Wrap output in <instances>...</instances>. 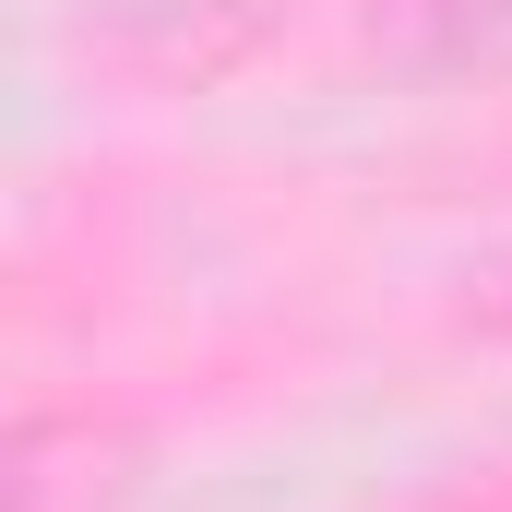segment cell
Listing matches in <instances>:
<instances>
[{
    "mask_svg": "<svg viewBox=\"0 0 512 512\" xmlns=\"http://www.w3.org/2000/svg\"><path fill=\"white\" fill-rule=\"evenodd\" d=\"M465 334H489V346H512V251H489L477 274H465Z\"/></svg>",
    "mask_w": 512,
    "mask_h": 512,
    "instance_id": "7a4b0ae2",
    "label": "cell"
},
{
    "mask_svg": "<svg viewBox=\"0 0 512 512\" xmlns=\"http://www.w3.org/2000/svg\"><path fill=\"white\" fill-rule=\"evenodd\" d=\"M393 60L441 84H512V0H393Z\"/></svg>",
    "mask_w": 512,
    "mask_h": 512,
    "instance_id": "6da1fadb",
    "label": "cell"
}]
</instances>
